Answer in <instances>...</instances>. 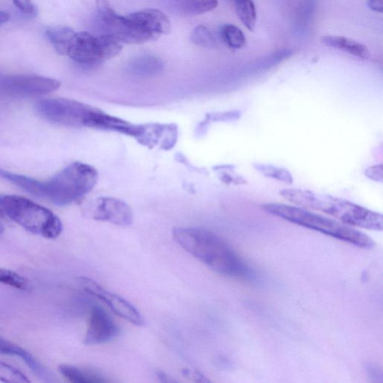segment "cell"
I'll use <instances>...</instances> for the list:
<instances>
[{
    "label": "cell",
    "instance_id": "obj_33",
    "mask_svg": "<svg viewBox=\"0 0 383 383\" xmlns=\"http://www.w3.org/2000/svg\"><path fill=\"white\" fill-rule=\"evenodd\" d=\"M4 226L1 224H0V235H1L4 232Z\"/></svg>",
    "mask_w": 383,
    "mask_h": 383
},
{
    "label": "cell",
    "instance_id": "obj_27",
    "mask_svg": "<svg viewBox=\"0 0 383 383\" xmlns=\"http://www.w3.org/2000/svg\"><path fill=\"white\" fill-rule=\"evenodd\" d=\"M96 7L99 16L103 23L117 14L111 7L108 0H96Z\"/></svg>",
    "mask_w": 383,
    "mask_h": 383
},
{
    "label": "cell",
    "instance_id": "obj_15",
    "mask_svg": "<svg viewBox=\"0 0 383 383\" xmlns=\"http://www.w3.org/2000/svg\"><path fill=\"white\" fill-rule=\"evenodd\" d=\"M134 15L141 21L152 33L160 36L171 32V23L162 11L155 8H148L134 12Z\"/></svg>",
    "mask_w": 383,
    "mask_h": 383
},
{
    "label": "cell",
    "instance_id": "obj_8",
    "mask_svg": "<svg viewBox=\"0 0 383 383\" xmlns=\"http://www.w3.org/2000/svg\"><path fill=\"white\" fill-rule=\"evenodd\" d=\"M79 283L86 292L104 302L114 314L126 322L138 326L144 325L143 316L129 302L101 287L91 278L81 277Z\"/></svg>",
    "mask_w": 383,
    "mask_h": 383
},
{
    "label": "cell",
    "instance_id": "obj_13",
    "mask_svg": "<svg viewBox=\"0 0 383 383\" xmlns=\"http://www.w3.org/2000/svg\"><path fill=\"white\" fill-rule=\"evenodd\" d=\"M177 139V129L175 124H148L144 125V132L138 141L143 146L162 149H171Z\"/></svg>",
    "mask_w": 383,
    "mask_h": 383
},
{
    "label": "cell",
    "instance_id": "obj_17",
    "mask_svg": "<svg viewBox=\"0 0 383 383\" xmlns=\"http://www.w3.org/2000/svg\"><path fill=\"white\" fill-rule=\"evenodd\" d=\"M76 33L69 28L55 27L46 30L49 41L54 47L57 53L66 56Z\"/></svg>",
    "mask_w": 383,
    "mask_h": 383
},
{
    "label": "cell",
    "instance_id": "obj_26",
    "mask_svg": "<svg viewBox=\"0 0 383 383\" xmlns=\"http://www.w3.org/2000/svg\"><path fill=\"white\" fill-rule=\"evenodd\" d=\"M192 41L204 47H213L215 41L211 33L204 25H199L192 34Z\"/></svg>",
    "mask_w": 383,
    "mask_h": 383
},
{
    "label": "cell",
    "instance_id": "obj_32",
    "mask_svg": "<svg viewBox=\"0 0 383 383\" xmlns=\"http://www.w3.org/2000/svg\"><path fill=\"white\" fill-rule=\"evenodd\" d=\"M10 20V16L8 13L4 11L0 10V25L7 23Z\"/></svg>",
    "mask_w": 383,
    "mask_h": 383
},
{
    "label": "cell",
    "instance_id": "obj_2",
    "mask_svg": "<svg viewBox=\"0 0 383 383\" xmlns=\"http://www.w3.org/2000/svg\"><path fill=\"white\" fill-rule=\"evenodd\" d=\"M173 237L177 244L212 271L221 275L248 278L253 271L220 236L199 228H175Z\"/></svg>",
    "mask_w": 383,
    "mask_h": 383
},
{
    "label": "cell",
    "instance_id": "obj_23",
    "mask_svg": "<svg viewBox=\"0 0 383 383\" xmlns=\"http://www.w3.org/2000/svg\"><path fill=\"white\" fill-rule=\"evenodd\" d=\"M254 167L267 177L273 178L274 180L285 184L293 183V177L291 174L284 168L264 163L254 164Z\"/></svg>",
    "mask_w": 383,
    "mask_h": 383
},
{
    "label": "cell",
    "instance_id": "obj_4",
    "mask_svg": "<svg viewBox=\"0 0 383 383\" xmlns=\"http://www.w3.org/2000/svg\"><path fill=\"white\" fill-rule=\"evenodd\" d=\"M267 213L279 217L297 225L314 230L325 235L363 249H372L375 242L372 238L339 221L327 218L307 209L280 203H267L261 206Z\"/></svg>",
    "mask_w": 383,
    "mask_h": 383
},
{
    "label": "cell",
    "instance_id": "obj_1",
    "mask_svg": "<svg viewBox=\"0 0 383 383\" xmlns=\"http://www.w3.org/2000/svg\"><path fill=\"white\" fill-rule=\"evenodd\" d=\"M0 178L35 196L66 206L90 193L98 182V173L92 165L76 162L45 182L1 169Z\"/></svg>",
    "mask_w": 383,
    "mask_h": 383
},
{
    "label": "cell",
    "instance_id": "obj_12",
    "mask_svg": "<svg viewBox=\"0 0 383 383\" xmlns=\"http://www.w3.org/2000/svg\"><path fill=\"white\" fill-rule=\"evenodd\" d=\"M67 56L85 65H93L101 61L98 37L86 32L76 33Z\"/></svg>",
    "mask_w": 383,
    "mask_h": 383
},
{
    "label": "cell",
    "instance_id": "obj_21",
    "mask_svg": "<svg viewBox=\"0 0 383 383\" xmlns=\"http://www.w3.org/2000/svg\"><path fill=\"white\" fill-rule=\"evenodd\" d=\"M221 37L223 42L230 48L238 49L246 45V37L236 25L225 24L221 29Z\"/></svg>",
    "mask_w": 383,
    "mask_h": 383
},
{
    "label": "cell",
    "instance_id": "obj_7",
    "mask_svg": "<svg viewBox=\"0 0 383 383\" xmlns=\"http://www.w3.org/2000/svg\"><path fill=\"white\" fill-rule=\"evenodd\" d=\"M61 83L53 78L37 75L0 76V95L9 97L42 95L57 90Z\"/></svg>",
    "mask_w": 383,
    "mask_h": 383
},
{
    "label": "cell",
    "instance_id": "obj_19",
    "mask_svg": "<svg viewBox=\"0 0 383 383\" xmlns=\"http://www.w3.org/2000/svg\"><path fill=\"white\" fill-rule=\"evenodd\" d=\"M60 373L74 383H98L106 380L98 375L69 365H61L59 367Z\"/></svg>",
    "mask_w": 383,
    "mask_h": 383
},
{
    "label": "cell",
    "instance_id": "obj_24",
    "mask_svg": "<svg viewBox=\"0 0 383 383\" xmlns=\"http://www.w3.org/2000/svg\"><path fill=\"white\" fill-rule=\"evenodd\" d=\"M0 283L20 290L29 288V281L25 277L9 270L0 268Z\"/></svg>",
    "mask_w": 383,
    "mask_h": 383
},
{
    "label": "cell",
    "instance_id": "obj_10",
    "mask_svg": "<svg viewBox=\"0 0 383 383\" xmlns=\"http://www.w3.org/2000/svg\"><path fill=\"white\" fill-rule=\"evenodd\" d=\"M120 329L113 319L103 309H93L88 328L84 338L86 346H96L116 338Z\"/></svg>",
    "mask_w": 383,
    "mask_h": 383
},
{
    "label": "cell",
    "instance_id": "obj_9",
    "mask_svg": "<svg viewBox=\"0 0 383 383\" xmlns=\"http://www.w3.org/2000/svg\"><path fill=\"white\" fill-rule=\"evenodd\" d=\"M111 35L122 43L142 44L156 41L159 36L148 30L133 14L126 17L114 15L104 23Z\"/></svg>",
    "mask_w": 383,
    "mask_h": 383
},
{
    "label": "cell",
    "instance_id": "obj_31",
    "mask_svg": "<svg viewBox=\"0 0 383 383\" xmlns=\"http://www.w3.org/2000/svg\"><path fill=\"white\" fill-rule=\"evenodd\" d=\"M156 375L160 382H175L174 380H172L171 378L169 376H167V374L164 373L162 371H157Z\"/></svg>",
    "mask_w": 383,
    "mask_h": 383
},
{
    "label": "cell",
    "instance_id": "obj_16",
    "mask_svg": "<svg viewBox=\"0 0 383 383\" xmlns=\"http://www.w3.org/2000/svg\"><path fill=\"white\" fill-rule=\"evenodd\" d=\"M322 42L327 47L342 50L363 59H367L370 57L369 50L365 45L348 37L326 35L322 38Z\"/></svg>",
    "mask_w": 383,
    "mask_h": 383
},
{
    "label": "cell",
    "instance_id": "obj_18",
    "mask_svg": "<svg viewBox=\"0 0 383 383\" xmlns=\"http://www.w3.org/2000/svg\"><path fill=\"white\" fill-rule=\"evenodd\" d=\"M175 7L183 14L196 16L214 10L218 0H173Z\"/></svg>",
    "mask_w": 383,
    "mask_h": 383
},
{
    "label": "cell",
    "instance_id": "obj_11",
    "mask_svg": "<svg viewBox=\"0 0 383 383\" xmlns=\"http://www.w3.org/2000/svg\"><path fill=\"white\" fill-rule=\"evenodd\" d=\"M93 219L127 227L133 223L134 216L130 206L123 201L114 198L102 197L96 200Z\"/></svg>",
    "mask_w": 383,
    "mask_h": 383
},
{
    "label": "cell",
    "instance_id": "obj_3",
    "mask_svg": "<svg viewBox=\"0 0 383 383\" xmlns=\"http://www.w3.org/2000/svg\"><path fill=\"white\" fill-rule=\"evenodd\" d=\"M280 195L298 207L322 212L351 227L377 232L383 228L381 213L347 200L297 188L283 189Z\"/></svg>",
    "mask_w": 383,
    "mask_h": 383
},
{
    "label": "cell",
    "instance_id": "obj_25",
    "mask_svg": "<svg viewBox=\"0 0 383 383\" xmlns=\"http://www.w3.org/2000/svg\"><path fill=\"white\" fill-rule=\"evenodd\" d=\"M0 381L9 383H29L30 380L17 368L0 361Z\"/></svg>",
    "mask_w": 383,
    "mask_h": 383
},
{
    "label": "cell",
    "instance_id": "obj_29",
    "mask_svg": "<svg viewBox=\"0 0 383 383\" xmlns=\"http://www.w3.org/2000/svg\"><path fill=\"white\" fill-rule=\"evenodd\" d=\"M370 179L377 182H382L383 178V170L382 164L373 165L367 168L365 172Z\"/></svg>",
    "mask_w": 383,
    "mask_h": 383
},
{
    "label": "cell",
    "instance_id": "obj_5",
    "mask_svg": "<svg viewBox=\"0 0 383 383\" xmlns=\"http://www.w3.org/2000/svg\"><path fill=\"white\" fill-rule=\"evenodd\" d=\"M0 208L11 220L35 235L56 239L62 232V223L56 214L28 199L0 196Z\"/></svg>",
    "mask_w": 383,
    "mask_h": 383
},
{
    "label": "cell",
    "instance_id": "obj_30",
    "mask_svg": "<svg viewBox=\"0 0 383 383\" xmlns=\"http://www.w3.org/2000/svg\"><path fill=\"white\" fill-rule=\"evenodd\" d=\"M367 6L372 11L379 13L383 11V0H368Z\"/></svg>",
    "mask_w": 383,
    "mask_h": 383
},
{
    "label": "cell",
    "instance_id": "obj_6",
    "mask_svg": "<svg viewBox=\"0 0 383 383\" xmlns=\"http://www.w3.org/2000/svg\"><path fill=\"white\" fill-rule=\"evenodd\" d=\"M36 110L46 120L69 126H86L97 129L105 112L81 102L64 98L38 101Z\"/></svg>",
    "mask_w": 383,
    "mask_h": 383
},
{
    "label": "cell",
    "instance_id": "obj_20",
    "mask_svg": "<svg viewBox=\"0 0 383 383\" xmlns=\"http://www.w3.org/2000/svg\"><path fill=\"white\" fill-rule=\"evenodd\" d=\"M237 15L245 27L253 31L257 24V10L252 0H234Z\"/></svg>",
    "mask_w": 383,
    "mask_h": 383
},
{
    "label": "cell",
    "instance_id": "obj_28",
    "mask_svg": "<svg viewBox=\"0 0 383 383\" xmlns=\"http://www.w3.org/2000/svg\"><path fill=\"white\" fill-rule=\"evenodd\" d=\"M16 6L25 15L35 17L37 9L33 0H13Z\"/></svg>",
    "mask_w": 383,
    "mask_h": 383
},
{
    "label": "cell",
    "instance_id": "obj_22",
    "mask_svg": "<svg viewBox=\"0 0 383 383\" xmlns=\"http://www.w3.org/2000/svg\"><path fill=\"white\" fill-rule=\"evenodd\" d=\"M102 61L109 60L119 55L122 49V42L107 34L98 37Z\"/></svg>",
    "mask_w": 383,
    "mask_h": 383
},
{
    "label": "cell",
    "instance_id": "obj_14",
    "mask_svg": "<svg viewBox=\"0 0 383 383\" xmlns=\"http://www.w3.org/2000/svg\"><path fill=\"white\" fill-rule=\"evenodd\" d=\"M0 354L16 355L20 357L32 370V372L45 382H53L54 377L40 362L22 348L0 338Z\"/></svg>",
    "mask_w": 383,
    "mask_h": 383
}]
</instances>
